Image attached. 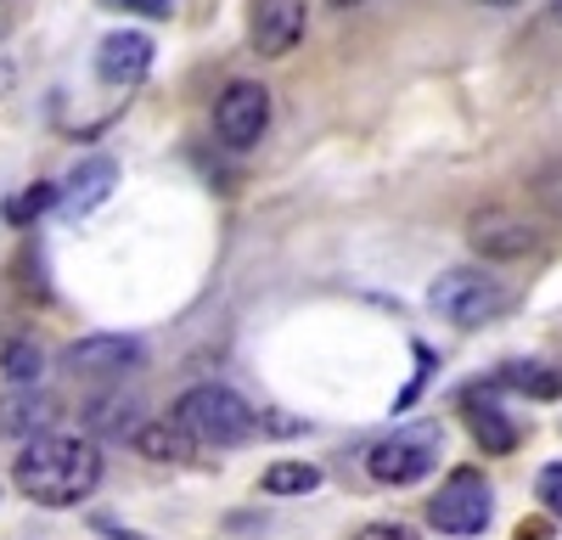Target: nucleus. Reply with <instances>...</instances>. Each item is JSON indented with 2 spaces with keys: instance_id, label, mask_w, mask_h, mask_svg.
<instances>
[{
  "instance_id": "dca6fc26",
  "label": "nucleus",
  "mask_w": 562,
  "mask_h": 540,
  "mask_svg": "<svg viewBox=\"0 0 562 540\" xmlns=\"http://www.w3.org/2000/svg\"><path fill=\"white\" fill-rule=\"evenodd\" d=\"M0 372H7L12 389H34L40 372H45V349L34 338H7V349H0Z\"/></svg>"
},
{
  "instance_id": "2eb2a0df",
  "label": "nucleus",
  "mask_w": 562,
  "mask_h": 540,
  "mask_svg": "<svg viewBox=\"0 0 562 540\" xmlns=\"http://www.w3.org/2000/svg\"><path fill=\"white\" fill-rule=\"evenodd\" d=\"M501 383L529 394V400H562V372L557 367H540V360H506Z\"/></svg>"
},
{
  "instance_id": "423d86ee",
  "label": "nucleus",
  "mask_w": 562,
  "mask_h": 540,
  "mask_svg": "<svg viewBox=\"0 0 562 540\" xmlns=\"http://www.w3.org/2000/svg\"><path fill=\"white\" fill-rule=\"evenodd\" d=\"M439 462V428H405L366 450V473L378 484H416Z\"/></svg>"
},
{
  "instance_id": "4be33fe9",
  "label": "nucleus",
  "mask_w": 562,
  "mask_h": 540,
  "mask_svg": "<svg viewBox=\"0 0 562 540\" xmlns=\"http://www.w3.org/2000/svg\"><path fill=\"white\" fill-rule=\"evenodd\" d=\"M265 428H270V434H299L304 423H293V417H281V412H259V434H265Z\"/></svg>"
},
{
  "instance_id": "5701e85b",
  "label": "nucleus",
  "mask_w": 562,
  "mask_h": 540,
  "mask_svg": "<svg viewBox=\"0 0 562 540\" xmlns=\"http://www.w3.org/2000/svg\"><path fill=\"white\" fill-rule=\"evenodd\" d=\"M124 7L147 12V18H169V12H175V0H124Z\"/></svg>"
},
{
  "instance_id": "6ab92c4d",
  "label": "nucleus",
  "mask_w": 562,
  "mask_h": 540,
  "mask_svg": "<svg viewBox=\"0 0 562 540\" xmlns=\"http://www.w3.org/2000/svg\"><path fill=\"white\" fill-rule=\"evenodd\" d=\"M535 490H540V502H546V507H551V513L562 518V462L540 468V484H535Z\"/></svg>"
},
{
  "instance_id": "39448f33",
  "label": "nucleus",
  "mask_w": 562,
  "mask_h": 540,
  "mask_svg": "<svg viewBox=\"0 0 562 540\" xmlns=\"http://www.w3.org/2000/svg\"><path fill=\"white\" fill-rule=\"evenodd\" d=\"M270 130V90L259 79H231L214 102V135L231 153H248L265 142Z\"/></svg>"
},
{
  "instance_id": "9b49d317",
  "label": "nucleus",
  "mask_w": 562,
  "mask_h": 540,
  "mask_svg": "<svg viewBox=\"0 0 562 540\" xmlns=\"http://www.w3.org/2000/svg\"><path fill=\"white\" fill-rule=\"evenodd\" d=\"M113 187H119V164H113V158H85V164L63 180L57 203H63L68 220H85V214H97V209L113 198Z\"/></svg>"
},
{
  "instance_id": "a211bd4d",
  "label": "nucleus",
  "mask_w": 562,
  "mask_h": 540,
  "mask_svg": "<svg viewBox=\"0 0 562 540\" xmlns=\"http://www.w3.org/2000/svg\"><path fill=\"white\" fill-rule=\"evenodd\" d=\"M90 428H113V434H135V400L113 394V405H90Z\"/></svg>"
},
{
  "instance_id": "f257e3e1",
  "label": "nucleus",
  "mask_w": 562,
  "mask_h": 540,
  "mask_svg": "<svg viewBox=\"0 0 562 540\" xmlns=\"http://www.w3.org/2000/svg\"><path fill=\"white\" fill-rule=\"evenodd\" d=\"M12 479L40 507H79L102 484V450L79 434H40L18 450Z\"/></svg>"
},
{
  "instance_id": "ddd939ff",
  "label": "nucleus",
  "mask_w": 562,
  "mask_h": 540,
  "mask_svg": "<svg viewBox=\"0 0 562 540\" xmlns=\"http://www.w3.org/2000/svg\"><path fill=\"white\" fill-rule=\"evenodd\" d=\"M461 412H467V428H473V439L490 457H512V450H518V423H512L495 400H479V389H473L461 400Z\"/></svg>"
},
{
  "instance_id": "20e7f679",
  "label": "nucleus",
  "mask_w": 562,
  "mask_h": 540,
  "mask_svg": "<svg viewBox=\"0 0 562 540\" xmlns=\"http://www.w3.org/2000/svg\"><path fill=\"white\" fill-rule=\"evenodd\" d=\"M490 513H495V490H490V479H484L479 468H456V473L439 484L434 507H428L434 529H445V535H456V540L484 535V529H490Z\"/></svg>"
},
{
  "instance_id": "f8f14e48",
  "label": "nucleus",
  "mask_w": 562,
  "mask_h": 540,
  "mask_svg": "<svg viewBox=\"0 0 562 540\" xmlns=\"http://www.w3.org/2000/svg\"><path fill=\"white\" fill-rule=\"evenodd\" d=\"M52 423H57V400L40 394V389H18V394L0 400V434H7V439L29 445L40 434H52Z\"/></svg>"
},
{
  "instance_id": "a878e982",
  "label": "nucleus",
  "mask_w": 562,
  "mask_h": 540,
  "mask_svg": "<svg viewBox=\"0 0 562 540\" xmlns=\"http://www.w3.org/2000/svg\"><path fill=\"white\" fill-rule=\"evenodd\" d=\"M484 7H518V0H484Z\"/></svg>"
},
{
  "instance_id": "1a4fd4ad",
  "label": "nucleus",
  "mask_w": 562,
  "mask_h": 540,
  "mask_svg": "<svg viewBox=\"0 0 562 540\" xmlns=\"http://www.w3.org/2000/svg\"><path fill=\"white\" fill-rule=\"evenodd\" d=\"M140 360H147V349H140V338H119V333H97V338H79L68 355H63V367L74 378H124L135 372Z\"/></svg>"
},
{
  "instance_id": "0eeeda50",
  "label": "nucleus",
  "mask_w": 562,
  "mask_h": 540,
  "mask_svg": "<svg viewBox=\"0 0 562 540\" xmlns=\"http://www.w3.org/2000/svg\"><path fill=\"white\" fill-rule=\"evenodd\" d=\"M310 34V0H254V23L248 40L259 57H293L299 40Z\"/></svg>"
},
{
  "instance_id": "f03ea898",
  "label": "nucleus",
  "mask_w": 562,
  "mask_h": 540,
  "mask_svg": "<svg viewBox=\"0 0 562 540\" xmlns=\"http://www.w3.org/2000/svg\"><path fill=\"white\" fill-rule=\"evenodd\" d=\"M186 434H192L198 445H248L259 434V417H254V405L237 394V389H225V383H198V389H186L180 405L169 412Z\"/></svg>"
},
{
  "instance_id": "cd10ccee",
  "label": "nucleus",
  "mask_w": 562,
  "mask_h": 540,
  "mask_svg": "<svg viewBox=\"0 0 562 540\" xmlns=\"http://www.w3.org/2000/svg\"><path fill=\"white\" fill-rule=\"evenodd\" d=\"M333 7H360V0H333Z\"/></svg>"
},
{
  "instance_id": "aec40b11",
  "label": "nucleus",
  "mask_w": 562,
  "mask_h": 540,
  "mask_svg": "<svg viewBox=\"0 0 562 540\" xmlns=\"http://www.w3.org/2000/svg\"><path fill=\"white\" fill-rule=\"evenodd\" d=\"M52 198H57L52 187H34V192H23V198L12 203V220H18V225H23V220H34V214H40L45 203H52Z\"/></svg>"
},
{
  "instance_id": "7ed1b4c3",
  "label": "nucleus",
  "mask_w": 562,
  "mask_h": 540,
  "mask_svg": "<svg viewBox=\"0 0 562 540\" xmlns=\"http://www.w3.org/2000/svg\"><path fill=\"white\" fill-rule=\"evenodd\" d=\"M428 304L445 315L450 327L473 333V327L495 322V315L506 310V288L490 277L484 265H456V270H445V277H434V288H428Z\"/></svg>"
},
{
  "instance_id": "f3484780",
  "label": "nucleus",
  "mask_w": 562,
  "mask_h": 540,
  "mask_svg": "<svg viewBox=\"0 0 562 540\" xmlns=\"http://www.w3.org/2000/svg\"><path fill=\"white\" fill-rule=\"evenodd\" d=\"M259 490L265 495H310V490H321V468H310V462H270Z\"/></svg>"
},
{
  "instance_id": "b1692460",
  "label": "nucleus",
  "mask_w": 562,
  "mask_h": 540,
  "mask_svg": "<svg viewBox=\"0 0 562 540\" xmlns=\"http://www.w3.org/2000/svg\"><path fill=\"white\" fill-rule=\"evenodd\" d=\"M518 540H546V524H524V529H518Z\"/></svg>"
},
{
  "instance_id": "412c9836",
  "label": "nucleus",
  "mask_w": 562,
  "mask_h": 540,
  "mask_svg": "<svg viewBox=\"0 0 562 540\" xmlns=\"http://www.w3.org/2000/svg\"><path fill=\"white\" fill-rule=\"evenodd\" d=\"M355 540H422L416 529H405V524H366Z\"/></svg>"
},
{
  "instance_id": "9d476101",
  "label": "nucleus",
  "mask_w": 562,
  "mask_h": 540,
  "mask_svg": "<svg viewBox=\"0 0 562 540\" xmlns=\"http://www.w3.org/2000/svg\"><path fill=\"white\" fill-rule=\"evenodd\" d=\"M153 68V34H140V29H119L97 45V74L108 85H140Z\"/></svg>"
},
{
  "instance_id": "4468645a",
  "label": "nucleus",
  "mask_w": 562,
  "mask_h": 540,
  "mask_svg": "<svg viewBox=\"0 0 562 540\" xmlns=\"http://www.w3.org/2000/svg\"><path fill=\"white\" fill-rule=\"evenodd\" d=\"M130 445H135V457H147V462H186L198 439L186 434L175 417H158V423H140V428L130 434Z\"/></svg>"
},
{
  "instance_id": "bb28decb",
  "label": "nucleus",
  "mask_w": 562,
  "mask_h": 540,
  "mask_svg": "<svg viewBox=\"0 0 562 540\" xmlns=\"http://www.w3.org/2000/svg\"><path fill=\"white\" fill-rule=\"evenodd\" d=\"M551 18H557V23H562V0H551Z\"/></svg>"
},
{
  "instance_id": "393cba45",
  "label": "nucleus",
  "mask_w": 562,
  "mask_h": 540,
  "mask_svg": "<svg viewBox=\"0 0 562 540\" xmlns=\"http://www.w3.org/2000/svg\"><path fill=\"white\" fill-rule=\"evenodd\" d=\"M7 90H12V63L0 57V97H7Z\"/></svg>"
},
{
  "instance_id": "6e6552de",
  "label": "nucleus",
  "mask_w": 562,
  "mask_h": 540,
  "mask_svg": "<svg viewBox=\"0 0 562 540\" xmlns=\"http://www.w3.org/2000/svg\"><path fill=\"white\" fill-rule=\"evenodd\" d=\"M467 243H473L479 259H529L540 248V232L524 220V214H506V209H490L467 225Z\"/></svg>"
}]
</instances>
